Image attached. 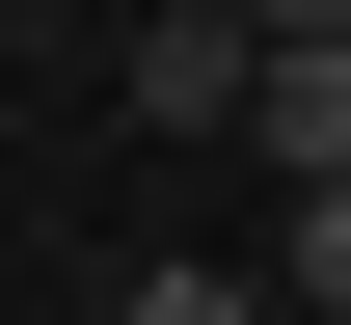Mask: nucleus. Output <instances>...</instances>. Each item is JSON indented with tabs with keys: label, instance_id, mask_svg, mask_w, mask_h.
I'll return each mask as SVG.
<instances>
[{
	"label": "nucleus",
	"instance_id": "obj_1",
	"mask_svg": "<svg viewBox=\"0 0 351 325\" xmlns=\"http://www.w3.org/2000/svg\"><path fill=\"white\" fill-rule=\"evenodd\" d=\"M243 0H162V27H135V136H243Z\"/></svg>",
	"mask_w": 351,
	"mask_h": 325
},
{
	"label": "nucleus",
	"instance_id": "obj_2",
	"mask_svg": "<svg viewBox=\"0 0 351 325\" xmlns=\"http://www.w3.org/2000/svg\"><path fill=\"white\" fill-rule=\"evenodd\" d=\"M243 136L324 190V163H351V54H298V27H270V54H243Z\"/></svg>",
	"mask_w": 351,
	"mask_h": 325
},
{
	"label": "nucleus",
	"instance_id": "obj_3",
	"mask_svg": "<svg viewBox=\"0 0 351 325\" xmlns=\"http://www.w3.org/2000/svg\"><path fill=\"white\" fill-rule=\"evenodd\" d=\"M108 325H270V271H189V244H162V271H135Z\"/></svg>",
	"mask_w": 351,
	"mask_h": 325
},
{
	"label": "nucleus",
	"instance_id": "obj_4",
	"mask_svg": "<svg viewBox=\"0 0 351 325\" xmlns=\"http://www.w3.org/2000/svg\"><path fill=\"white\" fill-rule=\"evenodd\" d=\"M270 298H324V325H351V163L298 190V271H270Z\"/></svg>",
	"mask_w": 351,
	"mask_h": 325
},
{
	"label": "nucleus",
	"instance_id": "obj_5",
	"mask_svg": "<svg viewBox=\"0 0 351 325\" xmlns=\"http://www.w3.org/2000/svg\"><path fill=\"white\" fill-rule=\"evenodd\" d=\"M243 27H298V54H351V0H243Z\"/></svg>",
	"mask_w": 351,
	"mask_h": 325
}]
</instances>
